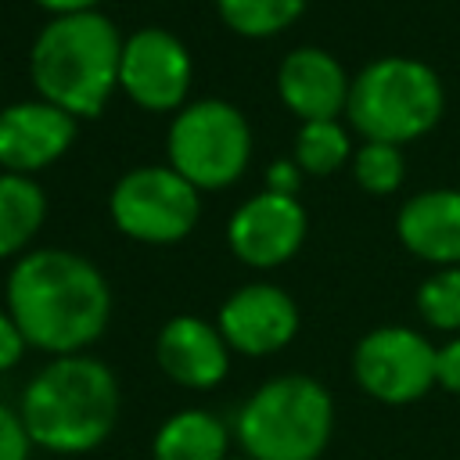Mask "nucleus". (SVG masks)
<instances>
[{"instance_id": "3", "label": "nucleus", "mask_w": 460, "mask_h": 460, "mask_svg": "<svg viewBox=\"0 0 460 460\" xmlns=\"http://www.w3.org/2000/svg\"><path fill=\"white\" fill-rule=\"evenodd\" d=\"M122 36L101 11L50 18L29 50V75L40 101L68 111L72 119L101 115L119 90Z\"/></svg>"}, {"instance_id": "21", "label": "nucleus", "mask_w": 460, "mask_h": 460, "mask_svg": "<svg viewBox=\"0 0 460 460\" xmlns=\"http://www.w3.org/2000/svg\"><path fill=\"white\" fill-rule=\"evenodd\" d=\"M402 172H406V162L395 144L367 140L352 155V176L367 194H392L402 183Z\"/></svg>"}, {"instance_id": "7", "label": "nucleus", "mask_w": 460, "mask_h": 460, "mask_svg": "<svg viewBox=\"0 0 460 460\" xmlns=\"http://www.w3.org/2000/svg\"><path fill=\"white\" fill-rule=\"evenodd\" d=\"M111 223L144 244H176L183 241L201 212L198 187H190L169 165H137L111 187L108 198Z\"/></svg>"}, {"instance_id": "11", "label": "nucleus", "mask_w": 460, "mask_h": 460, "mask_svg": "<svg viewBox=\"0 0 460 460\" xmlns=\"http://www.w3.org/2000/svg\"><path fill=\"white\" fill-rule=\"evenodd\" d=\"M216 327L234 352L273 356L298 334V305L284 288L255 280L219 305Z\"/></svg>"}, {"instance_id": "26", "label": "nucleus", "mask_w": 460, "mask_h": 460, "mask_svg": "<svg viewBox=\"0 0 460 460\" xmlns=\"http://www.w3.org/2000/svg\"><path fill=\"white\" fill-rule=\"evenodd\" d=\"M36 7H43V11H50L54 18H61V14H83V11H97V4L101 0H32Z\"/></svg>"}, {"instance_id": "25", "label": "nucleus", "mask_w": 460, "mask_h": 460, "mask_svg": "<svg viewBox=\"0 0 460 460\" xmlns=\"http://www.w3.org/2000/svg\"><path fill=\"white\" fill-rule=\"evenodd\" d=\"M25 349H29V345H25L22 331L14 327L11 313H7V309H0V374H4V370H11V367L22 359V352H25Z\"/></svg>"}, {"instance_id": "23", "label": "nucleus", "mask_w": 460, "mask_h": 460, "mask_svg": "<svg viewBox=\"0 0 460 460\" xmlns=\"http://www.w3.org/2000/svg\"><path fill=\"white\" fill-rule=\"evenodd\" d=\"M435 385L460 395V338H449L435 349Z\"/></svg>"}, {"instance_id": "2", "label": "nucleus", "mask_w": 460, "mask_h": 460, "mask_svg": "<svg viewBox=\"0 0 460 460\" xmlns=\"http://www.w3.org/2000/svg\"><path fill=\"white\" fill-rule=\"evenodd\" d=\"M18 413L32 446L79 456L111 435L119 420V381L93 356H54L22 388Z\"/></svg>"}, {"instance_id": "27", "label": "nucleus", "mask_w": 460, "mask_h": 460, "mask_svg": "<svg viewBox=\"0 0 460 460\" xmlns=\"http://www.w3.org/2000/svg\"><path fill=\"white\" fill-rule=\"evenodd\" d=\"M230 460H252V456H230Z\"/></svg>"}, {"instance_id": "15", "label": "nucleus", "mask_w": 460, "mask_h": 460, "mask_svg": "<svg viewBox=\"0 0 460 460\" xmlns=\"http://www.w3.org/2000/svg\"><path fill=\"white\" fill-rule=\"evenodd\" d=\"M395 234L417 259L438 270L460 266V190L435 187L413 194L395 216Z\"/></svg>"}, {"instance_id": "5", "label": "nucleus", "mask_w": 460, "mask_h": 460, "mask_svg": "<svg viewBox=\"0 0 460 460\" xmlns=\"http://www.w3.org/2000/svg\"><path fill=\"white\" fill-rule=\"evenodd\" d=\"M446 93L438 72L417 58L388 54L374 58L349 83V122L363 133V140L377 144H406L424 137L442 115Z\"/></svg>"}, {"instance_id": "10", "label": "nucleus", "mask_w": 460, "mask_h": 460, "mask_svg": "<svg viewBox=\"0 0 460 460\" xmlns=\"http://www.w3.org/2000/svg\"><path fill=\"white\" fill-rule=\"evenodd\" d=\"M305 226H309V219H305V208L298 198L259 190L230 216L226 244L244 266L273 270L302 248Z\"/></svg>"}, {"instance_id": "20", "label": "nucleus", "mask_w": 460, "mask_h": 460, "mask_svg": "<svg viewBox=\"0 0 460 460\" xmlns=\"http://www.w3.org/2000/svg\"><path fill=\"white\" fill-rule=\"evenodd\" d=\"M417 313L435 331H460V266L435 270L417 288Z\"/></svg>"}, {"instance_id": "1", "label": "nucleus", "mask_w": 460, "mask_h": 460, "mask_svg": "<svg viewBox=\"0 0 460 460\" xmlns=\"http://www.w3.org/2000/svg\"><path fill=\"white\" fill-rule=\"evenodd\" d=\"M7 313L25 345L50 356H79L93 345L111 316L104 273L65 248H40L7 273Z\"/></svg>"}, {"instance_id": "22", "label": "nucleus", "mask_w": 460, "mask_h": 460, "mask_svg": "<svg viewBox=\"0 0 460 460\" xmlns=\"http://www.w3.org/2000/svg\"><path fill=\"white\" fill-rule=\"evenodd\" d=\"M32 438L22 424V413L0 402V460H29Z\"/></svg>"}, {"instance_id": "12", "label": "nucleus", "mask_w": 460, "mask_h": 460, "mask_svg": "<svg viewBox=\"0 0 460 460\" xmlns=\"http://www.w3.org/2000/svg\"><path fill=\"white\" fill-rule=\"evenodd\" d=\"M75 140V119L47 101H18L0 111V169L32 176L54 165Z\"/></svg>"}, {"instance_id": "19", "label": "nucleus", "mask_w": 460, "mask_h": 460, "mask_svg": "<svg viewBox=\"0 0 460 460\" xmlns=\"http://www.w3.org/2000/svg\"><path fill=\"white\" fill-rule=\"evenodd\" d=\"M216 11L237 36L262 40L288 29L305 11V0H216Z\"/></svg>"}, {"instance_id": "13", "label": "nucleus", "mask_w": 460, "mask_h": 460, "mask_svg": "<svg viewBox=\"0 0 460 460\" xmlns=\"http://www.w3.org/2000/svg\"><path fill=\"white\" fill-rule=\"evenodd\" d=\"M155 359L169 381L180 388H216L230 370V345L219 327L201 316H172L155 341Z\"/></svg>"}, {"instance_id": "24", "label": "nucleus", "mask_w": 460, "mask_h": 460, "mask_svg": "<svg viewBox=\"0 0 460 460\" xmlns=\"http://www.w3.org/2000/svg\"><path fill=\"white\" fill-rule=\"evenodd\" d=\"M298 187H302V169L295 165V158H280L266 169V190L298 198Z\"/></svg>"}, {"instance_id": "8", "label": "nucleus", "mask_w": 460, "mask_h": 460, "mask_svg": "<svg viewBox=\"0 0 460 460\" xmlns=\"http://www.w3.org/2000/svg\"><path fill=\"white\" fill-rule=\"evenodd\" d=\"M352 377L377 402H417L435 388V345L402 323L374 327L352 352Z\"/></svg>"}, {"instance_id": "14", "label": "nucleus", "mask_w": 460, "mask_h": 460, "mask_svg": "<svg viewBox=\"0 0 460 460\" xmlns=\"http://www.w3.org/2000/svg\"><path fill=\"white\" fill-rule=\"evenodd\" d=\"M349 75L323 47H295L277 68V93L302 122H327L349 104Z\"/></svg>"}, {"instance_id": "9", "label": "nucleus", "mask_w": 460, "mask_h": 460, "mask_svg": "<svg viewBox=\"0 0 460 460\" xmlns=\"http://www.w3.org/2000/svg\"><path fill=\"white\" fill-rule=\"evenodd\" d=\"M119 90L144 111H180L190 90V54L183 40L158 25L126 36Z\"/></svg>"}, {"instance_id": "6", "label": "nucleus", "mask_w": 460, "mask_h": 460, "mask_svg": "<svg viewBox=\"0 0 460 460\" xmlns=\"http://www.w3.org/2000/svg\"><path fill=\"white\" fill-rule=\"evenodd\" d=\"M169 169H176L198 190L230 187L252 158L248 119L219 97L183 104L165 133Z\"/></svg>"}, {"instance_id": "18", "label": "nucleus", "mask_w": 460, "mask_h": 460, "mask_svg": "<svg viewBox=\"0 0 460 460\" xmlns=\"http://www.w3.org/2000/svg\"><path fill=\"white\" fill-rule=\"evenodd\" d=\"M345 162H352L349 133L338 126V119L327 122H302L295 133V165L309 176L338 172Z\"/></svg>"}, {"instance_id": "16", "label": "nucleus", "mask_w": 460, "mask_h": 460, "mask_svg": "<svg viewBox=\"0 0 460 460\" xmlns=\"http://www.w3.org/2000/svg\"><path fill=\"white\" fill-rule=\"evenodd\" d=\"M230 428L212 410H176L151 442L155 460H230Z\"/></svg>"}, {"instance_id": "17", "label": "nucleus", "mask_w": 460, "mask_h": 460, "mask_svg": "<svg viewBox=\"0 0 460 460\" xmlns=\"http://www.w3.org/2000/svg\"><path fill=\"white\" fill-rule=\"evenodd\" d=\"M47 219V194L32 176L0 172V259L18 255Z\"/></svg>"}, {"instance_id": "4", "label": "nucleus", "mask_w": 460, "mask_h": 460, "mask_svg": "<svg viewBox=\"0 0 460 460\" xmlns=\"http://www.w3.org/2000/svg\"><path fill=\"white\" fill-rule=\"evenodd\" d=\"M331 431V392L305 374H280L262 381L234 420V435L252 460H320Z\"/></svg>"}]
</instances>
